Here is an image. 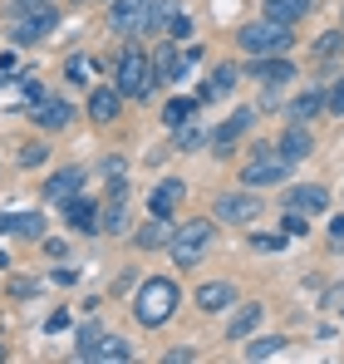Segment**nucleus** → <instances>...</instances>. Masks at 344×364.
I'll list each match as a JSON object with an SVG mask.
<instances>
[{
  "label": "nucleus",
  "instance_id": "nucleus-1",
  "mask_svg": "<svg viewBox=\"0 0 344 364\" xmlns=\"http://www.w3.org/2000/svg\"><path fill=\"white\" fill-rule=\"evenodd\" d=\"M177 301H182L177 281H172V276H153V281L138 286V296H133V315H138L143 330H158V325H168L172 315H177Z\"/></svg>",
  "mask_w": 344,
  "mask_h": 364
},
{
  "label": "nucleus",
  "instance_id": "nucleus-2",
  "mask_svg": "<svg viewBox=\"0 0 344 364\" xmlns=\"http://www.w3.org/2000/svg\"><path fill=\"white\" fill-rule=\"evenodd\" d=\"M153 79H158V69H153V60L143 55V50H123L114 64V89L123 94V99H148L153 94Z\"/></svg>",
  "mask_w": 344,
  "mask_h": 364
},
{
  "label": "nucleus",
  "instance_id": "nucleus-3",
  "mask_svg": "<svg viewBox=\"0 0 344 364\" xmlns=\"http://www.w3.org/2000/svg\"><path fill=\"white\" fill-rule=\"evenodd\" d=\"M290 178V158H281L276 143H256L251 158L241 163V187H266V182H286Z\"/></svg>",
  "mask_w": 344,
  "mask_h": 364
},
{
  "label": "nucleus",
  "instance_id": "nucleus-4",
  "mask_svg": "<svg viewBox=\"0 0 344 364\" xmlns=\"http://www.w3.org/2000/svg\"><path fill=\"white\" fill-rule=\"evenodd\" d=\"M207 246H212V222H207V217H192V222H182V227H172L168 256L177 261V266H197Z\"/></svg>",
  "mask_w": 344,
  "mask_h": 364
},
{
  "label": "nucleus",
  "instance_id": "nucleus-5",
  "mask_svg": "<svg viewBox=\"0 0 344 364\" xmlns=\"http://www.w3.org/2000/svg\"><path fill=\"white\" fill-rule=\"evenodd\" d=\"M236 40H241L246 55H281V50H290L295 30L290 25H276V20H256V25H241Z\"/></svg>",
  "mask_w": 344,
  "mask_h": 364
},
{
  "label": "nucleus",
  "instance_id": "nucleus-6",
  "mask_svg": "<svg viewBox=\"0 0 344 364\" xmlns=\"http://www.w3.org/2000/svg\"><path fill=\"white\" fill-rule=\"evenodd\" d=\"M148 10H153V0H109V30L148 35Z\"/></svg>",
  "mask_w": 344,
  "mask_h": 364
},
{
  "label": "nucleus",
  "instance_id": "nucleus-7",
  "mask_svg": "<svg viewBox=\"0 0 344 364\" xmlns=\"http://www.w3.org/2000/svg\"><path fill=\"white\" fill-rule=\"evenodd\" d=\"M59 25V15L50 5H40V10H30V15H15V25H10V40L15 45H40L50 30Z\"/></svg>",
  "mask_w": 344,
  "mask_h": 364
},
{
  "label": "nucleus",
  "instance_id": "nucleus-8",
  "mask_svg": "<svg viewBox=\"0 0 344 364\" xmlns=\"http://www.w3.org/2000/svg\"><path fill=\"white\" fill-rule=\"evenodd\" d=\"M217 217L231 222V227H246V222L261 217V197H251V192H222L217 197Z\"/></svg>",
  "mask_w": 344,
  "mask_h": 364
},
{
  "label": "nucleus",
  "instance_id": "nucleus-9",
  "mask_svg": "<svg viewBox=\"0 0 344 364\" xmlns=\"http://www.w3.org/2000/svg\"><path fill=\"white\" fill-rule=\"evenodd\" d=\"M251 123H256V114H251V109H236V114H231V119L222 123L212 138H207V143H212V153H231V143H236V138H241Z\"/></svg>",
  "mask_w": 344,
  "mask_h": 364
},
{
  "label": "nucleus",
  "instance_id": "nucleus-10",
  "mask_svg": "<svg viewBox=\"0 0 344 364\" xmlns=\"http://www.w3.org/2000/svg\"><path fill=\"white\" fill-rule=\"evenodd\" d=\"M64 217H69V227H74V232H84V237H94V232H99V207H94V202H84L79 192L64 202Z\"/></svg>",
  "mask_w": 344,
  "mask_h": 364
},
{
  "label": "nucleus",
  "instance_id": "nucleus-11",
  "mask_svg": "<svg viewBox=\"0 0 344 364\" xmlns=\"http://www.w3.org/2000/svg\"><path fill=\"white\" fill-rule=\"evenodd\" d=\"M45 217L40 212H0V237H40Z\"/></svg>",
  "mask_w": 344,
  "mask_h": 364
},
{
  "label": "nucleus",
  "instance_id": "nucleus-12",
  "mask_svg": "<svg viewBox=\"0 0 344 364\" xmlns=\"http://www.w3.org/2000/svg\"><path fill=\"white\" fill-rule=\"evenodd\" d=\"M182 192H187V187H182L177 178H163L158 187H153V197H148V212H153V217H172L177 202H182Z\"/></svg>",
  "mask_w": 344,
  "mask_h": 364
},
{
  "label": "nucleus",
  "instance_id": "nucleus-13",
  "mask_svg": "<svg viewBox=\"0 0 344 364\" xmlns=\"http://www.w3.org/2000/svg\"><path fill=\"white\" fill-rule=\"evenodd\" d=\"M227 305H236V286H227V281H207V286H197V310L217 315V310H227Z\"/></svg>",
  "mask_w": 344,
  "mask_h": 364
},
{
  "label": "nucleus",
  "instance_id": "nucleus-14",
  "mask_svg": "<svg viewBox=\"0 0 344 364\" xmlns=\"http://www.w3.org/2000/svg\"><path fill=\"white\" fill-rule=\"evenodd\" d=\"M246 74H256V79H266V84H286L290 74H295V64H290L286 55H256V64H251Z\"/></svg>",
  "mask_w": 344,
  "mask_h": 364
},
{
  "label": "nucleus",
  "instance_id": "nucleus-15",
  "mask_svg": "<svg viewBox=\"0 0 344 364\" xmlns=\"http://www.w3.org/2000/svg\"><path fill=\"white\" fill-rule=\"evenodd\" d=\"M30 119L40 123V128H64V123H74V109H69L64 99H40V104L30 109Z\"/></svg>",
  "mask_w": 344,
  "mask_h": 364
},
{
  "label": "nucleus",
  "instance_id": "nucleus-16",
  "mask_svg": "<svg viewBox=\"0 0 344 364\" xmlns=\"http://www.w3.org/2000/svg\"><path fill=\"white\" fill-rule=\"evenodd\" d=\"M84 360H99V364L133 360V345H128V340H118V335H99V340H94V350H89Z\"/></svg>",
  "mask_w": 344,
  "mask_h": 364
},
{
  "label": "nucleus",
  "instance_id": "nucleus-17",
  "mask_svg": "<svg viewBox=\"0 0 344 364\" xmlns=\"http://www.w3.org/2000/svg\"><path fill=\"white\" fill-rule=\"evenodd\" d=\"M286 207L290 212H325V207H330V192H325V187H290Z\"/></svg>",
  "mask_w": 344,
  "mask_h": 364
},
{
  "label": "nucleus",
  "instance_id": "nucleus-18",
  "mask_svg": "<svg viewBox=\"0 0 344 364\" xmlns=\"http://www.w3.org/2000/svg\"><path fill=\"white\" fill-rule=\"evenodd\" d=\"M118 104H123L118 89H94V94H89V119H94V123H114L118 119Z\"/></svg>",
  "mask_w": 344,
  "mask_h": 364
},
{
  "label": "nucleus",
  "instance_id": "nucleus-19",
  "mask_svg": "<svg viewBox=\"0 0 344 364\" xmlns=\"http://www.w3.org/2000/svg\"><path fill=\"white\" fill-rule=\"evenodd\" d=\"M79 182H84L79 168H64V173H55V178L45 182V197H50V202H69V197L79 192Z\"/></svg>",
  "mask_w": 344,
  "mask_h": 364
},
{
  "label": "nucleus",
  "instance_id": "nucleus-20",
  "mask_svg": "<svg viewBox=\"0 0 344 364\" xmlns=\"http://www.w3.org/2000/svg\"><path fill=\"white\" fill-rule=\"evenodd\" d=\"M236 74H241L236 64H217V74H212V84H202V89H197V104H207V99H217V94H227L231 84H236Z\"/></svg>",
  "mask_w": 344,
  "mask_h": 364
},
{
  "label": "nucleus",
  "instance_id": "nucleus-21",
  "mask_svg": "<svg viewBox=\"0 0 344 364\" xmlns=\"http://www.w3.org/2000/svg\"><path fill=\"white\" fill-rule=\"evenodd\" d=\"M305 10H310V0H266V20H276V25H295Z\"/></svg>",
  "mask_w": 344,
  "mask_h": 364
},
{
  "label": "nucleus",
  "instance_id": "nucleus-22",
  "mask_svg": "<svg viewBox=\"0 0 344 364\" xmlns=\"http://www.w3.org/2000/svg\"><path fill=\"white\" fill-rule=\"evenodd\" d=\"M276 148H281V158L300 163V158H310V148H315V143H310V133H305V128H290V133L281 138V143H276Z\"/></svg>",
  "mask_w": 344,
  "mask_h": 364
},
{
  "label": "nucleus",
  "instance_id": "nucleus-23",
  "mask_svg": "<svg viewBox=\"0 0 344 364\" xmlns=\"http://www.w3.org/2000/svg\"><path fill=\"white\" fill-rule=\"evenodd\" d=\"M256 325H261V305H246V310H236V320L227 325V340H236V345H241V340H246Z\"/></svg>",
  "mask_w": 344,
  "mask_h": 364
},
{
  "label": "nucleus",
  "instance_id": "nucleus-24",
  "mask_svg": "<svg viewBox=\"0 0 344 364\" xmlns=\"http://www.w3.org/2000/svg\"><path fill=\"white\" fill-rule=\"evenodd\" d=\"M99 232H128V202L114 197L104 212H99Z\"/></svg>",
  "mask_w": 344,
  "mask_h": 364
},
{
  "label": "nucleus",
  "instance_id": "nucleus-25",
  "mask_svg": "<svg viewBox=\"0 0 344 364\" xmlns=\"http://www.w3.org/2000/svg\"><path fill=\"white\" fill-rule=\"evenodd\" d=\"M325 104H330V94H325V89H310V94H300V99L290 104V119L300 123V119H310V114H320Z\"/></svg>",
  "mask_w": 344,
  "mask_h": 364
},
{
  "label": "nucleus",
  "instance_id": "nucleus-26",
  "mask_svg": "<svg viewBox=\"0 0 344 364\" xmlns=\"http://www.w3.org/2000/svg\"><path fill=\"white\" fill-rule=\"evenodd\" d=\"M207 138H212V133H207V128H202V123H182V128H177V138H172V148H177V153H192V148H197V143H207Z\"/></svg>",
  "mask_w": 344,
  "mask_h": 364
},
{
  "label": "nucleus",
  "instance_id": "nucleus-27",
  "mask_svg": "<svg viewBox=\"0 0 344 364\" xmlns=\"http://www.w3.org/2000/svg\"><path fill=\"white\" fill-rule=\"evenodd\" d=\"M168 242H172L168 217H153V227H148V232H138V246H143V251H153V246H168Z\"/></svg>",
  "mask_w": 344,
  "mask_h": 364
},
{
  "label": "nucleus",
  "instance_id": "nucleus-28",
  "mask_svg": "<svg viewBox=\"0 0 344 364\" xmlns=\"http://www.w3.org/2000/svg\"><path fill=\"white\" fill-rule=\"evenodd\" d=\"M192 109H202V104H197V99H168V104H163V123L182 128V123L192 119Z\"/></svg>",
  "mask_w": 344,
  "mask_h": 364
},
{
  "label": "nucleus",
  "instance_id": "nucleus-29",
  "mask_svg": "<svg viewBox=\"0 0 344 364\" xmlns=\"http://www.w3.org/2000/svg\"><path fill=\"white\" fill-rule=\"evenodd\" d=\"M153 69H158V79H172V84H177V79L187 74V60H177L172 50H158V60H153Z\"/></svg>",
  "mask_w": 344,
  "mask_h": 364
},
{
  "label": "nucleus",
  "instance_id": "nucleus-30",
  "mask_svg": "<svg viewBox=\"0 0 344 364\" xmlns=\"http://www.w3.org/2000/svg\"><path fill=\"white\" fill-rule=\"evenodd\" d=\"M281 350H286V340H281V335H266V340L246 345V360H276Z\"/></svg>",
  "mask_w": 344,
  "mask_h": 364
},
{
  "label": "nucleus",
  "instance_id": "nucleus-31",
  "mask_svg": "<svg viewBox=\"0 0 344 364\" xmlns=\"http://www.w3.org/2000/svg\"><path fill=\"white\" fill-rule=\"evenodd\" d=\"M172 15H177V5H172V0H153V10H148V30H158V35H163Z\"/></svg>",
  "mask_w": 344,
  "mask_h": 364
},
{
  "label": "nucleus",
  "instance_id": "nucleus-32",
  "mask_svg": "<svg viewBox=\"0 0 344 364\" xmlns=\"http://www.w3.org/2000/svg\"><path fill=\"white\" fill-rule=\"evenodd\" d=\"M163 35H168V40H187V35H192V20H187L182 10H177V15L168 20V30H163Z\"/></svg>",
  "mask_w": 344,
  "mask_h": 364
},
{
  "label": "nucleus",
  "instance_id": "nucleus-33",
  "mask_svg": "<svg viewBox=\"0 0 344 364\" xmlns=\"http://www.w3.org/2000/svg\"><path fill=\"white\" fill-rule=\"evenodd\" d=\"M344 35H325V40H315V60H330V55H340Z\"/></svg>",
  "mask_w": 344,
  "mask_h": 364
},
{
  "label": "nucleus",
  "instance_id": "nucleus-34",
  "mask_svg": "<svg viewBox=\"0 0 344 364\" xmlns=\"http://www.w3.org/2000/svg\"><path fill=\"white\" fill-rule=\"evenodd\" d=\"M89 69H94L89 55H74V60H69V79H74V84H84V79H89Z\"/></svg>",
  "mask_w": 344,
  "mask_h": 364
},
{
  "label": "nucleus",
  "instance_id": "nucleus-35",
  "mask_svg": "<svg viewBox=\"0 0 344 364\" xmlns=\"http://www.w3.org/2000/svg\"><path fill=\"white\" fill-rule=\"evenodd\" d=\"M251 246H256V251H281V237H266V232H256V237H251Z\"/></svg>",
  "mask_w": 344,
  "mask_h": 364
},
{
  "label": "nucleus",
  "instance_id": "nucleus-36",
  "mask_svg": "<svg viewBox=\"0 0 344 364\" xmlns=\"http://www.w3.org/2000/svg\"><path fill=\"white\" fill-rule=\"evenodd\" d=\"M45 153H50V148H40V143H30V148H25V153H20V163H25V168H35V163H40V158H45Z\"/></svg>",
  "mask_w": 344,
  "mask_h": 364
},
{
  "label": "nucleus",
  "instance_id": "nucleus-37",
  "mask_svg": "<svg viewBox=\"0 0 344 364\" xmlns=\"http://www.w3.org/2000/svg\"><path fill=\"white\" fill-rule=\"evenodd\" d=\"M40 5H50V0H10V15H30V10H40Z\"/></svg>",
  "mask_w": 344,
  "mask_h": 364
},
{
  "label": "nucleus",
  "instance_id": "nucleus-38",
  "mask_svg": "<svg viewBox=\"0 0 344 364\" xmlns=\"http://www.w3.org/2000/svg\"><path fill=\"white\" fill-rule=\"evenodd\" d=\"M330 114H344V79L330 89Z\"/></svg>",
  "mask_w": 344,
  "mask_h": 364
},
{
  "label": "nucleus",
  "instance_id": "nucleus-39",
  "mask_svg": "<svg viewBox=\"0 0 344 364\" xmlns=\"http://www.w3.org/2000/svg\"><path fill=\"white\" fill-rule=\"evenodd\" d=\"M197 360V350H168V364H192Z\"/></svg>",
  "mask_w": 344,
  "mask_h": 364
},
{
  "label": "nucleus",
  "instance_id": "nucleus-40",
  "mask_svg": "<svg viewBox=\"0 0 344 364\" xmlns=\"http://www.w3.org/2000/svg\"><path fill=\"white\" fill-rule=\"evenodd\" d=\"M286 232H290V237H300V232H305V222H300V212H290V217H286Z\"/></svg>",
  "mask_w": 344,
  "mask_h": 364
},
{
  "label": "nucleus",
  "instance_id": "nucleus-41",
  "mask_svg": "<svg viewBox=\"0 0 344 364\" xmlns=\"http://www.w3.org/2000/svg\"><path fill=\"white\" fill-rule=\"evenodd\" d=\"M0 360H5V345H0Z\"/></svg>",
  "mask_w": 344,
  "mask_h": 364
},
{
  "label": "nucleus",
  "instance_id": "nucleus-42",
  "mask_svg": "<svg viewBox=\"0 0 344 364\" xmlns=\"http://www.w3.org/2000/svg\"><path fill=\"white\" fill-rule=\"evenodd\" d=\"M0 266H5V256H0Z\"/></svg>",
  "mask_w": 344,
  "mask_h": 364
}]
</instances>
